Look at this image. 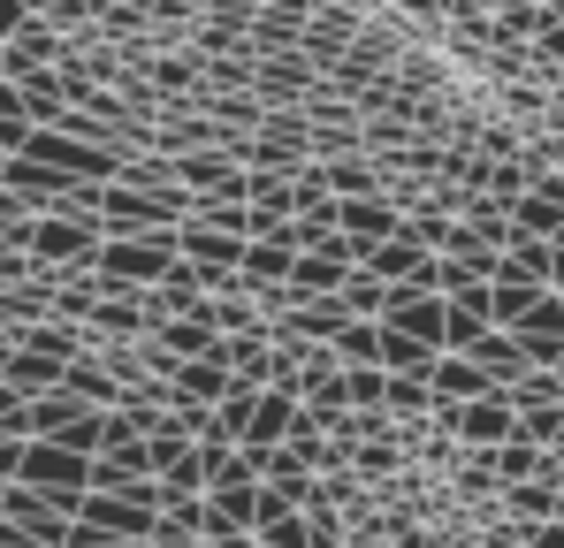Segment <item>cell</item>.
Segmentation results:
<instances>
[{"label": "cell", "instance_id": "4fadbf2b", "mask_svg": "<svg viewBox=\"0 0 564 548\" xmlns=\"http://www.w3.org/2000/svg\"><path fill=\"white\" fill-rule=\"evenodd\" d=\"M153 343H161L169 359H214V351H221V336H214V313H206V305H191V313H176V320H161V328H153Z\"/></svg>", "mask_w": 564, "mask_h": 548}, {"label": "cell", "instance_id": "9a60e30c", "mask_svg": "<svg viewBox=\"0 0 564 548\" xmlns=\"http://www.w3.org/2000/svg\"><path fill=\"white\" fill-rule=\"evenodd\" d=\"M466 359L480 365V373H488V388H511V381L527 373V359H519V336H503V328H488V336L473 343Z\"/></svg>", "mask_w": 564, "mask_h": 548}, {"label": "cell", "instance_id": "7a4b0ae2", "mask_svg": "<svg viewBox=\"0 0 564 548\" xmlns=\"http://www.w3.org/2000/svg\"><path fill=\"white\" fill-rule=\"evenodd\" d=\"M99 221H69V213H31V229H23V252H31V267L46 274H93L99 260Z\"/></svg>", "mask_w": 564, "mask_h": 548}, {"label": "cell", "instance_id": "ac0fdd59", "mask_svg": "<svg viewBox=\"0 0 564 548\" xmlns=\"http://www.w3.org/2000/svg\"><path fill=\"white\" fill-rule=\"evenodd\" d=\"M15 91H23V107H31V122H39V130L69 114V91H62V69H39V77H23Z\"/></svg>", "mask_w": 564, "mask_h": 548}, {"label": "cell", "instance_id": "8992f818", "mask_svg": "<svg viewBox=\"0 0 564 548\" xmlns=\"http://www.w3.org/2000/svg\"><path fill=\"white\" fill-rule=\"evenodd\" d=\"M23 161L54 168L62 183H107V176H115V153H107V145H85V138H69V130H31Z\"/></svg>", "mask_w": 564, "mask_h": 548}, {"label": "cell", "instance_id": "603a6c76", "mask_svg": "<svg viewBox=\"0 0 564 548\" xmlns=\"http://www.w3.org/2000/svg\"><path fill=\"white\" fill-rule=\"evenodd\" d=\"M15 464H23V442H15V435H0V480H15Z\"/></svg>", "mask_w": 564, "mask_h": 548}, {"label": "cell", "instance_id": "8fae6325", "mask_svg": "<svg viewBox=\"0 0 564 548\" xmlns=\"http://www.w3.org/2000/svg\"><path fill=\"white\" fill-rule=\"evenodd\" d=\"M176 260H191V267H214V274H237V260H245V237L206 229V221H176Z\"/></svg>", "mask_w": 564, "mask_h": 548}, {"label": "cell", "instance_id": "ffe728a7", "mask_svg": "<svg viewBox=\"0 0 564 548\" xmlns=\"http://www.w3.org/2000/svg\"><path fill=\"white\" fill-rule=\"evenodd\" d=\"M328 351H336V365H375V351H381V320H344Z\"/></svg>", "mask_w": 564, "mask_h": 548}, {"label": "cell", "instance_id": "5bb4252c", "mask_svg": "<svg viewBox=\"0 0 564 548\" xmlns=\"http://www.w3.org/2000/svg\"><path fill=\"white\" fill-rule=\"evenodd\" d=\"M351 267L375 274V282H412V274L427 267V252L412 244V229H397L389 244H367V252H351Z\"/></svg>", "mask_w": 564, "mask_h": 548}, {"label": "cell", "instance_id": "7402d4cb", "mask_svg": "<svg viewBox=\"0 0 564 548\" xmlns=\"http://www.w3.org/2000/svg\"><path fill=\"white\" fill-rule=\"evenodd\" d=\"M23 23H31V8H23V0H0V46H8Z\"/></svg>", "mask_w": 564, "mask_h": 548}, {"label": "cell", "instance_id": "e0dca14e", "mask_svg": "<svg viewBox=\"0 0 564 548\" xmlns=\"http://www.w3.org/2000/svg\"><path fill=\"white\" fill-rule=\"evenodd\" d=\"M557 229H564V206L550 190H527V198L511 206V237H542V244H550Z\"/></svg>", "mask_w": 564, "mask_h": 548}, {"label": "cell", "instance_id": "7c38bea8", "mask_svg": "<svg viewBox=\"0 0 564 548\" xmlns=\"http://www.w3.org/2000/svg\"><path fill=\"white\" fill-rule=\"evenodd\" d=\"M473 396H496V388H488V373H480L473 359H451V351H443V359L427 365V404H435V412L473 404Z\"/></svg>", "mask_w": 564, "mask_h": 548}, {"label": "cell", "instance_id": "5b68a950", "mask_svg": "<svg viewBox=\"0 0 564 548\" xmlns=\"http://www.w3.org/2000/svg\"><path fill=\"white\" fill-rule=\"evenodd\" d=\"M31 442H62V450H77V457H99V412L77 404L69 388L31 396Z\"/></svg>", "mask_w": 564, "mask_h": 548}, {"label": "cell", "instance_id": "6da1fadb", "mask_svg": "<svg viewBox=\"0 0 564 548\" xmlns=\"http://www.w3.org/2000/svg\"><path fill=\"white\" fill-rule=\"evenodd\" d=\"M176 267V229H153V237H99V289H153L161 274Z\"/></svg>", "mask_w": 564, "mask_h": 548}, {"label": "cell", "instance_id": "44dd1931", "mask_svg": "<svg viewBox=\"0 0 564 548\" xmlns=\"http://www.w3.org/2000/svg\"><path fill=\"white\" fill-rule=\"evenodd\" d=\"M336 297H344V313H351V320H381V305H389V282H375V274H359V267H351Z\"/></svg>", "mask_w": 564, "mask_h": 548}, {"label": "cell", "instance_id": "3957f363", "mask_svg": "<svg viewBox=\"0 0 564 548\" xmlns=\"http://www.w3.org/2000/svg\"><path fill=\"white\" fill-rule=\"evenodd\" d=\"M191 213L184 190H138V183H107L99 190V229L107 237H153V229H176Z\"/></svg>", "mask_w": 564, "mask_h": 548}, {"label": "cell", "instance_id": "ba28073f", "mask_svg": "<svg viewBox=\"0 0 564 548\" xmlns=\"http://www.w3.org/2000/svg\"><path fill=\"white\" fill-rule=\"evenodd\" d=\"M381 328H397V336H412V343L443 351V297H427V289H404V282H389Z\"/></svg>", "mask_w": 564, "mask_h": 548}, {"label": "cell", "instance_id": "52a82bcc", "mask_svg": "<svg viewBox=\"0 0 564 548\" xmlns=\"http://www.w3.org/2000/svg\"><path fill=\"white\" fill-rule=\"evenodd\" d=\"M321 85V69L297 54V46H282V54H260V69H252V91H260V107H305V91Z\"/></svg>", "mask_w": 564, "mask_h": 548}, {"label": "cell", "instance_id": "d6986e66", "mask_svg": "<svg viewBox=\"0 0 564 548\" xmlns=\"http://www.w3.org/2000/svg\"><path fill=\"white\" fill-rule=\"evenodd\" d=\"M31 130H39V122H31L23 91H15V85H0V161H15V153L31 145Z\"/></svg>", "mask_w": 564, "mask_h": 548}, {"label": "cell", "instance_id": "2e32d148", "mask_svg": "<svg viewBox=\"0 0 564 548\" xmlns=\"http://www.w3.org/2000/svg\"><path fill=\"white\" fill-rule=\"evenodd\" d=\"M0 381H8L15 396H54V388H62V365L15 343V351H8V365H0Z\"/></svg>", "mask_w": 564, "mask_h": 548}, {"label": "cell", "instance_id": "cb8c5ba5", "mask_svg": "<svg viewBox=\"0 0 564 548\" xmlns=\"http://www.w3.org/2000/svg\"><path fill=\"white\" fill-rule=\"evenodd\" d=\"M0 548H39V541H31V534H15V526L0 518Z\"/></svg>", "mask_w": 564, "mask_h": 548}, {"label": "cell", "instance_id": "d4e9b609", "mask_svg": "<svg viewBox=\"0 0 564 548\" xmlns=\"http://www.w3.org/2000/svg\"><path fill=\"white\" fill-rule=\"evenodd\" d=\"M550 107H557V114H564V69H557V77H550Z\"/></svg>", "mask_w": 564, "mask_h": 548}, {"label": "cell", "instance_id": "30bf717a", "mask_svg": "<svg viewBox=\"0 0 564 548\" xmlns=\"http://www.w3.org/2000/svg\"><path fill=\"white\" fill-rule=\"evenodd\" d=\"M290 427H297V396H290V388H260V396H252V419H245V435H237V450H282Z\"/></svg>", "mask_w": 564, "mask_h": 548}, {"label": "cell", "instance_id": "277c9868", "mask_svg": "<svg viewBox=\"0 0 564 548\" xmlns=\"http://www.w3.org/2000/svg\"><path fill=\"white\" fill-rule=\"evenodd\" d=\"M15 487H39L54 511H69V518H77V503H85V487H93V457L62 450V442H23Z\"/></svg>", "mask_w": 564, "mask_h": 548}, {"label": "cell", "instance_id": "4316f807", "mask_svg": "<svg viewBox=\"0 0 564 548\" xmlns=\"http://www.w3.org/2000/svg\"><path fill=\"white\" fill-rule=\"evenodd\" d=\"M0 503H8V480H0Z\"/></svg>", "mask_w": 564, "mask_h": 548}, {"label": "cell", "instance_id": "484cf974", "mask_svg": "<svg viewBox=\"0 0 564 548\" xmlns=\"http://www.w3.org/2000/svg\"><path fill=\"white\" fill-rule=\"evenodd\" d=\"M8 351H15V343H8V336H0V365H8Z\"/></svg>", "mask_w": 564, "mask_h": 548}, {"label": "cell", "instance_id": "9c48e42d", "mask_svg": "<svg viewBox=\"0 0 564 548\" xmlns=\"http://www.w3.org/2000/svg\"><path fill=\"white\" fill-rule=\"evenodd\" d=\"M0 518H8L15 534H31L39 548H62V534H69V511H54L39 487H15V480H8V503H0Z\"/></svg>", "mask_w": 564, "mask_h": 548}]
</instances>
